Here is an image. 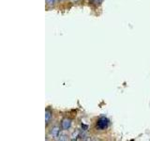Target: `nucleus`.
I'll return each instance as SVG.
<instances>
[{"label": "nucleus", "instance_id": "obj_1", "mask_svg": "<svg viewBox=\"0 0 150 141\" xmlns=\"http://www.w3.org/2000/svg\"><path fill=\"white\" fill-rule=\"evenodd\" d=\"M108 126H109V120H108L107 118L105 117H100V119L97 120V129L100 130V131H103L108 128Z\"/></svg>", "mask_w": 150, "mask_h": 141}, {"label": "nucleus", "instance_id": "obj_2", "mask_svg": "<svg viewBox=\"0 0 150 141\" xmlns=\"http://www.w3.org/2000/svg\"><path fill=\"white\" fill-rule=\"evenodd\" d=\"M61 125H62V128L64 130H69L70 128V126H71V120H70L69 119H65L62 120Z\"/></svg>", "mask_w": 150, "mask_h": 141}, {"label": "nucleus", "instance_id": "obj_3", "mask_svg": "<svg viewBox=\"0 0 150 141\" xmlns=\"http://www.w3.org/2000/svg\"><path fill=\"white\" fill-rule=\"evenodd\" d=\"M59 133H60V129L58 126H54V128H52L51 132H50V135L53 136V137H58L59 135Z\"/></svg>", "mask_w": 150, "mask_h": 141}, {"label": "nucleus", "instance_id": "obj_6", "mask_svg": "<svg viewBox=\"0 0 150 141\" xmlns=\"http://www.w3.org/2000/svg\"><path fill=\"white\" fill-rule=\"evenodd\" d=\"M94 1H95L96 3H100V2L102 1V0H94Z\"/></svg>", "mask_w": 150, "mask_h": 141}, {"label": "nucleus", "instance_id": "obj_5", "mask_svg": "<svg viewBox=\"0 0 150 141\" xmlns=\"http://www.w3.org/2000/svg\"><path fill=\"white\" fill-rule=\"evenodd\" d=\"M46 2H47V4H49V5H54V2H55V0H46Z\"/></svg>", "mask_w": 150, "mask_h": 141}, {"label": "nucleus", "instance_id": "obj_4", "mask_svg": "<svg viewBox=\"0 0 150 141\" xmlns=\"http://www.w3.org/2000/svg\"><path fill=\"white\" fill-rule=\"evenodd\" d=\"M51 117H52V113L49 110H47L46 114H45V121H46V123H49V120L51 119Z\"/></svg>", "mask_w": 150, "mask_h": 141}]
</instances>
